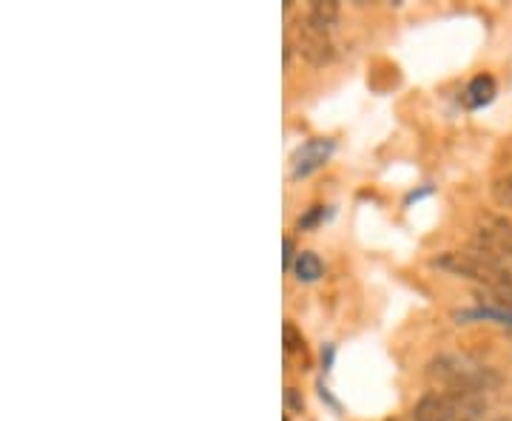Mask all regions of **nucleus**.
I'll return each mask as SVG.
<instances>
[{
	"label": "nucleus",
	"mask_w": 512,
	"mask_h": 421,
	"mask_svg": "<svg viewBox=\"0 0 512 421\" xmlns=\"http://www.w3.org/2000/svg\"><path fill=\"white\" fill-rule=\"evenodd\" d=\"M478 248H487L501 259H512V222L504 217H487L478 228Z\"/></svg>",
	"instance_id": "obj_5"
},
{
	"label": "nucleus",
	"mask_w": 512,
	"mask_h": 421,
	"mask_svg": "<svg viewBox=\"0 0 512 421\" xmlns=\"http://www.w3.org/2000/svg\"><path fill=\"white\" fill-rule=\"evenodd\" d=\"M293 276L299 279V282H316L319 276H322V259L316 257L313 251H299L296 259H293Z\"/></svg>",
	"instance_id": "obj_9"
},
{
	"label": "nucleus",
	"mask_w": 512,
	"mask_h": 421,
	"mask_svg": "<svg viewBox=\"0 0 512 421\" xmlns=\"http://www.w3.org/2000/svg\"><path fill=\"white\" fill-rule=\"evenodd\" d=\"M330 154H333V140H328V137L308 140L305 146L293 154V180H305V177H311L313 171H319L322 165L328 163Z\"/></svg>",
	"instance_id": "obj_6"
},
{
	"label": "nucleus",
	"mask_w": 512,
	"mask_h": 421,
	"mask_svg": "<svg viewBox=\"0 0 512 421\" xmlns=\"http://www.w3.org/2000/svg\"><path fill=\"white\" fill-rule=\"evenodd\" d=\"M493 197H495V202H498V205H504V208H512V174L501 177V180H495Z\"/></svg>",
	"instance_id": "obj_10"
},
{
	"label": "nucleus",
	"mask_w": 512,
	"mask_h": 421,
	"mask_svg": "<svg viewBox=\"0 0 512 421\" xmlns=\"http://www.w3.org/2000/svg\"><path fill=\"white\" fill-rule=\"evenodd\" d=\"M282 248H285V254H282V265H285V268L291 271L293 259H296V248H293V239L291 237L282 239Z\"/></svg>",
	"instance_id": "obj_13"
},
{
	"label": "nucleus",
	"mask_w": 512,
	"mask_h": 421,
	"mask_svg": "<svg viewBox=\"0 0 512 421\" xmlns=\"http://www.w3.org/2000/svg\"><path fill=\"white\" fill-rule=\"evenodd\" d=\"M288 404H291L293 410H302V399L296 396V390H293V387H288Z\"/></svg>",
	"instance_id": "obj_15"
},
{
	"label": "nucleus",
	"mask_w": 512,
	"mask_h": 421,
	"mask_svg": "<svg viewBox=\"0 0 512 421\" xmlns=\"http://www.w3.org/2000/svg\"><path fill=\"white\" fill-rule=\"evenodd\" d=\"M427 379L444 393H464V396H484L487 390L501 385V376L493 367L476 365L464 356H450V353H441L427 365Z\"/></svg>",
	"instance_id": "obj_1"
},
{
	"label": "nucleus",
	"mask_w": 512,
	"mask_h": 421,
	"mask_svg": "<svg viewBox=\"0 0 512 421\" xmlns=\"http://www.w3.org/2000/svg\"><path fill=\"white\" fill-rule=\"evenodd\" d=\"M495 92H498V86H495L493 77H490V74H478V77H473V80L467 83L461 100H464L467 109H481V106L493 103Z\"/></svg>",
	"instance_id": "obj_7"
},
{
	"label": "nucleus",
	"mask_w": 512,
	"mask_h": 421,
	"mask_svg": "<svg viewBox=\"0 0 512 421\" xmlns=\"http://www.w3.org/2000/svg\"><path fill=\"white\" fill-rule=\"evenodd\" d=\"M487 402L484 396H464V393H444V390H433L424 393L416 407L410 410L407 421H461L470 413L484 410Z\"/></svg>",
	"instance_id": "obj_3"
},
{
	"label": "nucleus",
	"mask_w": 512,
	"mask_h": 421,
	"mask_svg": "<svg viewBox=\"0 0 512 421\" xmlns=\"http://www.w3.org/2000/svg\"><path fill=\"white\" fill-rule=\"evenodd\" d=\"M282 339H285V350L305 348V339H302V333H299V330H296V325H291V322H285V328H282Z\"/></svg>",
	"instance_id": "obj_11"
},
{
	"label": "nucleus",
	"mask_w": 512,
	"mask_h": 421,
	"mask_svg": "<svg viewBox=\"0 0 512 421\" xmlns=\"http://www.w3.org/2000/svg\"><path fill=\"white\" fill-rule=\"evenodd\" d=\"M461 421H507V419H495V416H487V407L484 410H478V413H470L467 419Z\"/></svg>",
	"instance_id": "obj_14"
},
{
	"label": "nucleus",
	"mask_w": 512,
	"mask_h": 421,
	"mask_svg": "<svg viewBox=\"0 0 512 421\" xmlns=\"http://www.w3.org/2000/svg\"><path fill=\"white\" fill-rule=\"evenodd\" d=\"M322 214H325V211H322V205H313L305 217H299V228H311V225H316V222L322 220Z\"/></svg>",
	"instance_id": "obj_12"
},
{
	"label": "nucleus",
	"mask_w": 512,
	"mask_h": 421,
	"mask_svg": "<svg viewBox=\"0 0 512 421\" xmlns=\"http://www.w3.org/2000/svg\"><path fill=\"white\" fill-rule=\"evenodd\" d=\"M433 268L447 271V274L473 279L478 285L490 288V291L507 293L512 291V276L504 265V259L490 254L487 248H470V251H447L441 257L433 259Z\"/></svg>",
	"instance_id": "obj_2"
},
{
	"label": "nucleus",
	"mask_w": 512,
	"mask_h": 421,
	"mask_svg": "<svg viewBox=\"0 0 512 421\" xmlns=\"http://www.w3.org/2000/svg\"><path fill=\"white\" fill-rule=\"evenodd\" d=\"M288 40H296L299 55L305 57L308 63H313V66H325V63L333 60V43H330V37L325 32H319V29H313L308 20H302L296 26V32L288 35Z\"/></svg>",
	"instance_id": "obj_4"
},
{
	"label": "nucleus",
	"mask_w": 512,
	"mask_h": 421,
	"mask_svg": "<svg viewBox=\"0 0 512 421\" xmlns=\"http://www.w3.org/2000/svg\"><path fill=\"white\" fill-rule=\"evenodd\" d=\"M305 20L311 23L313 29L330 35V32L336 29V23H339V3H336V0H313L311 12H308V18Z\"/></svg>",
	"instance_id": "obj_8"
}]
</instances>
